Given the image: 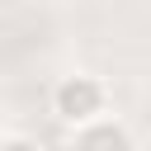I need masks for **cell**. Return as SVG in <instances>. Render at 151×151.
I'll list each match as a JSON object with an SVG mask.
<instances>
[{"label":"cell","instance_id":"obj_3","mask_svg":"<svg viewBox=\"0 0 151 151\" xmlns=\"http://www.w3.org/2000/svg\"><path fill=\"white\" fill-rule=\"evenodd\" d=\"M0 151H42L28 132H0Z\"/></svg>","mask_w":151,"mask_h":151},{"label":"cell","instance_id":"obj_1","mask_svg":"<svg viewBox=\"0 0 151 151\" xmlns=\"http://www.w3.org/2000/svg\"><path fill=\"white\" fill-rule=\"evenodd\" d=\"M109 85L99 80V76H90V71H71V76H57V85H52V99H47V109H52V118L61 123V127H85V123H99V118H109Z\"/></svg>","mask_w":151,"mask_h":151},{"label":"cell","instance_id":"obj_2","mask_svg":"<svg viewBox=\"0 0 151 151\" xmlns=\"http://www.w3.org/2000/svg\"><path fill=\"white\" fill-rule=\"evenodd\" d=\"M66 151H137V137H132V127H127L118 113H109V118H99V123L76 127V132L66 137Z\"/></svg>","mask_w":151,"mask_h":151}]
</instances>
